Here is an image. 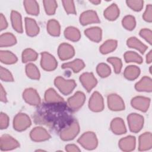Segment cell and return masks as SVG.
<instances>
[{
    "mask_svg": "<svg viewBox=\"0 0 152 152\" xmlns=\"http://www.w3.org/2000/svg\"><path fill=\"white\" fill-rule=\"evenodd\" d=\"M72 111L65 102H46L38 106L33 115L34 122L60 132L74 121Z\"/></svg>",
    "mask_w": 152,
    "mask_h": 152,
    "instance_id": "6da1fadb",
    "label": "cell"
},
{
    "mask_svg": "<svg viewBox=\"0 0 152 152\" xmlns=\"http://www.w3.org/2000/svg\"><path fill=\"white\" fill-rule=\"evenodd\" d=\"M80 126L78 122L74 121L68 126L62 129L60 132V137L62 140L69 141L73 140L79 133Z\"/></svg>",
    "mask_w": 152,
    "mask_h": 152,
    "instance_id": "7a4b0ae2",
    "label": "cell"
},
{
    "mask_svg": "<svg viewBox=\"0 0 152 152\" xmlns=\"http://www.w3.org/2000/svg\"><path fill=\"white\" fill-rule=\"evenodd\" d=\"M54 84L58 90L64 94H70L76 87L74 80H65L62 77H58L55 79Z\"/></svg>",
    "mask_w": 152,
    "mask_h": 152,
    "instance_id": "3957f363",
    "label": "cell"
},
{
    "mask_svg": "<svg viewBox=\"0 0 152 152\" xmlns=\"http://www.w3.org/2000/svg\"><path fill=\"white\" fill-rule=\"evenodd\" d=\"M78 142L87 150H93L97 146V139L93 132H84L77 140Z\"/></svg>",
    "mask_w": 152,
    "mask_h": 152,
    "instance_id": "277c9868",
    "label": "cell"
},
{
    "mask_svg": "<svg viewBox=\"0 0 152 152\" xmlns=\"http://www.w3.org/2000/svg\"><path fill=\"white\" fill-rule=\"evenodd\" d=\"M31 120L28 116L25 113H18L14 118L13 126L18 131H22L26 129L31 125Z\"/></svg>",
    "mask_w": 152,
    "mask_h": 152,
    "instance_id": "5b68a950",
    "label": "cell"
},
{
    "mask_svg": "<svg viewBox=\"0 0 152 152\" xmlns=\"http://www.w3.org/2000/svg\"><path fill=\"white\" fill-rule=\"evenodd\" d=\"M129 129L131 132H138L142 128L144 118L137 113H131L127 118Z\"/></svg>",
    "mask_w": 152,
    "mask_h": 152,
    "instance_id": "8992f818",
    "label": "cell"
},
{
    "mask_svg": "<svg viewBox=\"0 0 152 152\" xmlns=\"http://www.w3.org/2000/svg\"><path fill=\"white\" fill-rule=\"evenodd\" d=\"M40 65L43 69L50 71L56 69L58 63L53 56L48 52H44L41 53Z\"/></svg>",
    "mask_w": 152,
    "mask_h": 152,
    "instance_id": "52a82bcc",
    "label": "cell"
},
{
    "mask_svg": "<svg viewBox=\"0 0 152 152\" xmlns=\"http://www.w3.org/2000/svg\"><path fill=\"white\" fill-rule=\"evenodd\" d=\"M85 100V94L81 91H77L68 99L67 104L72 111L77 110L83 105Z\"/></svg>",
    "mask_w": 152,
    "mask_h": 152,
    "instance_id": "ba28073f",
    "label": "cell"
},
{
    "mask_svg": "<svg viewBox=\"0 0 152 152\" xmlns=\"http://www.w3.org/2000/svg\"><path fill=\"white\" fill-rule=\"evenodd\" d=\"M88 107L93 112H98L103 110L104 108L103 99L99 92L95 91L93 93L89 100Z\"/></svg>",
    "mask_w": 152,
    "mask_h": 152,
    "instance_id": "9c48e42d",
    "label": "cell"
},
{
    "mask_svg": "<svg viewBox=\"0 0 152 152\" xmlns=\"http://www.w3.org/2000/svg\"><path fill=\"white\" fill-rule=\"evenodd\" d=\"M107 104L109 108L114 111L124 110L125 103L122 99L116 94H111L107 97Z\"/></svg>",
    "mask_w": 152,
    "mask_h": 152,
    "instance_id": "30bf717a",
    "label": "cell"
},
{
    "mask_svg": "<svg viewBox=\"0 0 152 152\" xmlns=\"http://www.w3.org/2000/svg\"><path fill=\"white\" fill-rule=\"evenodd\" d=\"M24 100L29 104L38 106L40 103V98L36 90L28 88L24 90L23 94Z\"/></svg>",
    "mask_w": 152,
    "mask_h": 152,
    "instance_id": "8fae6325",
    "label": "cell"
},
{
    "mask_svg": "<svg viewBox=\"0 0 152 152\" xmlns=\"http://www.w3.org/2000/svg\"><path fill=\"white\" fill-rule=\"evenodd\" d=\"M80 82L88 92H90L97 84V79L91 72H84L80 77Z\"/></svg>",
    "mask_w": 152,
    "mask_h": 152,
    "instance_id": "7c38bea8",
    "label": "cell"
},
{
    "mask_svg": "<svg viewBox=\"0 0 152 152\" xmlns=\"http://www.w3.org/2000/svg\"><path fill=\"white\" fill-rule=\"evenodd\" d=\"M19 146L18 142L9 135L4 134L1 138V150L2 151L13 150Z\"/></svg>",
    "mask_w": 152,
    "mask_h": 152,
    "instance_id": "4fadbf2b",
    "label": "cell"
},
{
    "mask_svg": "<svg viewBox=\"0 0 152 152\" xmlns=\"http://www.w3.org/2000/svg\"><path fill=\"white\" fill-rule=\"evenodd\" d=\"M31 139L36 142H40L49 140L50 138V134L42 127H36L31 130L30 134Z\"/></svg>",
    "mask_w": 152,
    "mask_h": 152,
    "instance_id": "5bb4252c",
    "label": "cell"
},
{
    "mask_svg": "<svg viewBox=\"0 0 152 152\" xmlns=\"http://www.w3.org/2000/svg\"><path fill=\"white\" fill-rule=\"evenodd\" d=\"M131 103L134 108L145 112L148 109L150 103V99L145 97L137 96L132 99Z\"/></svg>",
    "mask_w": 152,
    "mask_h": 152,
    "instance_id": "9a60e30c",
    "label": "cell"
},
{
    "mask_svg": "<svg viewBox=\"0 0 152 152\" xmlns=\"http://www.w3.org/2000/svg\"><path fill=\"white\" fill-rule=\"evenodd\" d=\"M80 22L83 26L91 23H100V20L96 11L88 10L83 12L80 17Z\"/></svg>",
    "mask_w": 152,
    "mask_h": 152,
    "instance_id": "2e32d148",
    "label": "cell"
},
{
    "mask_svg": "<svg viewBox=\"0 0 152 152\" xmlns=\"http://www.w3.org/2000/svg\"><path fill=\"white\" fill-rule=\"evenodd\" d=\"M58 53L61 60H66L72 58L75 53L74 48L69 44L63 43L61 44L58 49Z\"/></svg>",
    "mask_w": 152,
    "mask_h": 152,
    "instance_id": "e0dca14e",
    "label": "cell"
},
{
    "mask_svg": "<svg viewBox=\"0 0 152 152\" xmlns=\"http://www.w3.org/2000/svg\"><path fill=\"white\" fill-rule=\"evenodd\" d=\"M152 147V136L150 132H145L139 137L138 150L145 151L150 150Z\"/></svg>",
    "mask_w": 152,
    "mask_h": 152,
    "instance_id": "ac0fdd59",
    "label": "cell"
},
{
    "mask_svg": "<svg viewBox=\"0 0 152 152\" xmlns=\"http://www.w3.org/2000/svg\"><path fill=\"white\" fill-rule=\"evenodd\" d=\"M119 146L124 151H130L135 147V138L133 136H127L120 140Z\"/></svg>",
    "mask_w": 152,
    "mask_h": 152,
    "instance_id": "d6986e66",
    "label": "cell"
},
{
    "mask_svg": "<svg viewBox=\"0 0 152 152\" xmlns=\"http://www.w3.org/2000/svg\"><path fill=\"white\" fill-rule=\"evenodd\" d=\"M110 129L114 134L118 135L125 134L126 132L124 122L120 118H115L112 121Z\"/></svg>",
    "mask_w": 152,
    "mask_h": 152,
    "instance_id": "ffe728a7",
    "label": "cell"
},
{
    "mask_svg": "<svg viewBox=\"0 0 152 152\" xmlns=\"http://www.w3.org/2000/svg\"><path fill=\"white\" fill-rule=\"evenodd\" d=\"M25 26L27 34L30 36H34L39 32V27L36 21L31 18H25Z\"/></svg>",
    "mask_w": 152,
    "mask_h": 152,
    "instance_id": "44dd1931",
    "label": "cell"
},
{
    "mask_svg": "<svg viewBox=\"0 0 152 152\" xmlns=\"http://www.w3.org/2000/svg\"><path fill=\"white\" fill-rule=\"evenodd\" d=\"M135 88L139 91H148L151 92L152 90L151 79L147 76L142 77L140 81L136 83Z\"/></svg>",
    "mask_w": 152,
    "mask_h": 152,
    "instance_id": "7402d4cb",
    "label": "cell"
},
{
    "mask_svg": "<svg viewBox=\"0 0 152 152\" xmlns=\"http://www.w3.org/2000/svg\"><path fill=\"white\" fill-rule=\"evenodd\" d=\"M102 30L98 27H91L84 31L85 35L92 41L99 42L102 39Z\"/></svg>",
    "mask_w": 152,
    "mask_h": 152,
    "instance_id": "603a6c76",
    "label": "cell"
},
{
    "mask_svg": "<svg viewBox=\"0 0 152 152\" xmlns=\"http://www.w3.org/2000/svg\"><path fill=\"white\" fill-rule=\"evenodd\" d=\"M126 44L129 48L135 49L140 51V52L141 53H144L147 49V46L135 37H131L129 38L127 40Z\"/></svg>",
    "mask_w": 152,
    "mask_h": 152,
    "instance_id": "cb8c5ba5",
    "label": "cell"
},
{
    "mask_svg": "<svg viewBox=\"0 0 152 152\" xmlns=\"http://www.w3.org/2000/svg\"><path fill=\"white\" fill-rule=\"evenodd\" d=\"M84 66L85 64L83 60L80 59H76L72 62L63 64L61 66V68L63 69L70 68L74 72H78L80 71L83 69Z\"/></svg>",
    "mask_w": 152,
    "mask_h": 152,
    "instance_id": "d4e9b609",
    "label": "cell"
},
{
    "mask_svg": "<svg viewBox=\"0 0 152 152\" xmlns=\"http://www.w3.org/2000/svg\"><path fill=\"white\" fill-rule=\"evenodd\" d=\"M11 20L14 29L17 32L21 33L23 32V26L20 14L15 11H12L11 14Z\"/></svg>",
    "mask_w": 152,
    "mask_h": 152,
    "instance_id": "484cf974",
    "label": "cell"
},
{
    "mask_svg": "<svg viewBox=\"0 0 152 152\" xmlns=\"http://www.w3.org/2000/svg\"><path fill=\"white\" fill-rule=\"evenodd\" d=\"M119 15V10L115 4H111L104 11V17L110 21L116 20Z\"/></svg>",
    "mask_w": 152,
    "mask_h": 152,
    "instance_id": "4316f807",
    "label": "cell"
},
{
    "mask_svg": "<svg viewBox=\"0 0 152 152\" xmlns=\"http://www.w3.org/2000/svg\"><path fill=\"white\" fill-rule=\"evenodd\" d=\"M45 99L48 103H56L64 102V99L60 96L53 88L48 89L45 94Z\"/></svg>",
    "mask_w": 152,
    "mask_h": 152,
    "instance_id": "83f0119b",
    "label": "cell"
},
{
    "mask_svg": "<svg viewBox=\"0 0 152 152\" xmlns=\"http://www.w3.org/2000/svg\"><path fill=\"white\" fill-rule=\"evenodd\" d=\"M17 42L15 37L11 33H5L1 35L0 37V46H10L15 45Z\"/></svg>",
    "mask_w": 152,
    "mask_h": 152,
    "instance_id": "f1b7e54d",
    "label": "cell"
},
{
    "mask_svg": "<svg viewBox=\"0 0 152 152\" xmlns=\"http://www.w3.org/2000/svg\"><path fill=\"white\" fill-rule=\"evenodd\" d=\"M64 35L67 39L74 42L79 40L81 37L80 31L74 27H68L66 28L64 31Z\"/></svg>",
    "mask_w": 152,
    "mask_h": 152,
    "instance_id": "f546056e",
    "label": "cell"
},
{
    "mask_svg": "<svg viewBox=\"0 0 152 152\" xmlns=\"http://www.w3.org/2000/svg\"><path fill=\"white\" fill-rule=\"evenodd\" d=\"M0 60L4 64H12L17 61V58L11 52L1 50L0 52Z\"/></svg>",
    "mask_w": 152,
    "mask_h": 152,
    "instance_id": "4dcf8cb0",
    "label": "cell"
},
{
    "mask_svg": "<svg viewBox=\"0 0 152 152\" xmlns=\"http://www.w3.org/2000/svg\"><path fill=\"white\" fill-rule=\"evenodd\" d=\"M140 74V68L135 65H130L127 66L124 71L125 77L129 80H134L136 79Z\"/></svg>",
    "mask_w": 152,
    "mask_h": 152,
    "instance_id": "1f68e13d",
    "label": "cell"
},
{
    "mask_svg": "<svg viewBox=\"0 0 152 152\" xmlns=\"http://www.w3.org/2000/svg\"><path fill=\"white\" fill-rule=\"evenodd\" d=\"M48 32L52 36H58L60 34V25L58 21L55 20H50L47 24Z\"/></svg>",
    "mask_w": 152,
    "mask_h": 152,
    "instance_id": "d6a6232c",
    "label": "cell"
},
{
    "mask_svg": "<svg viewBox=\"0 0 152 152\" xmlns=\"http://www.w3.org/2000/svg\"><path fill=\"white\" fill-rule=\"evenodd\" d=\"M24 7L27 12L31 15H36L39 12V7L36 1H24Z\"/></svg>",
    "mask_w": 152,
    "mask_h": 152,
    "instance_id": "836d02e7",
    "label": "cell"
},
{
    "mask_svg": "<svg viewBox=\"0 0 152 152\" xmlns=\"http://www.w3.org/2000/svg\"><path fill=\"white\" fill-rule=\"evenodd\" d=\"M117 44V41L115 40H108L101 45L100 47V51L103 54L110 53L116 48Z\"/></svg>",
    "mask_w": 152,
    "mask_h": 152,
    "instance_id": "e575fe53",
    "label": "cell"
},
{
    "mask_svg": "<svg viewBox=\"0 0 152 152\" xmlns=\"http://www.w3.org/2000/svg\"><path fill=\"white\" fill-rule=\"evenodd\" d=\"M26 72L27 75L31 79L38 80L40 78V72L38 68L32 63H29L26 65Z\"/></svg>",
    "mask_w": 152,
    "mask_h": 152,
    "instance_id": "d590c367",
    "label": "cell"
},
{
    "mask_svg": "<svg viewBox=\"0 0 152 152\" xmlns=\"http://www.w3.org/2000/svg\"><path fill=\"white\" fill-rule=\"evenodd\" d=\"M38 56L37 53L31 49H26L22 53V61L23 63L34 61L37 59Z\"/></svg>",
    "mask_w": 152,
    "mask_h": 152,
    "instance_id": "8d00e7d4",
    "label": "cell"
},
{
    "mask_svg": "<svg viewBox=\"0 0 152 152\" xmlns=\"http://www.w3.org/2000/svg\"><path fill=\"white\" fill-rule=\"evenodd\" d=\"M124 59L126 62H135L141 64L142 62V58L136 52L128 51L125 53Z\"/></svg>",
    "mask_w": 152,
    "mask_h": 152,
    "instance_id": "74e56055",
    "label": "cell"
},
{
    "mask_svg": "<svg viewBox=\"0 0 152 152\" xmlns=\"http://www.w3.org/2000/svg\"><path fill=\"white\" fill-rule=\"evenodd\" d=\"M122 24L125 29L128 30H132L135 27L136 22L134 17L132 15H126L123 18Z\"/></svg>",
    "mask_w": 152,
    "mask_h": 152,
    "instance_id": "f35d334b",
    "label": "cell"
},
{
    "mask_svg": "<svg viewBox=\"0 0 152 152\" xmlns=\"http://www.w3.org/2000/svg\"><path fill=\"white\" fill-rule=\"evenodd\" d=\"M45 11L48 15H53L55 14L57 8V2L56 1H43Z\"/></svg>",
    "mask_w": 152,
    "mask_h": 152,
    "instance_id": "ab89813d",
    "label": "cell"
},
{
    "mask_svg": "<svg viewBox=\"0 0 152 152\" xmlns=\"http://www.w3.org/2000/svg\"><path fill=\"white\" fill-rule=\"evenodd\" d=\"M96 71L97 74L101 77H103V78L108 77L111 73V70L110 67L104 63L99 64L97 66Z\"/></svg>",
    "mask_w": 152,
    "mask_h": 152,
    "instance_id": "60d3db41",
    "label": "cell"
},
{
    "mask_svg": "<svg viewBox=\"0 0 152 152\" xmlns=\"http://www.w3.org/2000/svg\"><path fill=\"white\" fill-rule=\"evenodd\" d=\"M107 61L113 65L115 73L118 74L121 72L122 66V63L121 59L116 57H110L107 58Z\"/></svg>",
    "mask_w": 152,
    "mask_h": 152,
    "instance_id": "b9f144b4",
    "label": "cell"
},
{
    "mask_svg": "<svg viewBox=\"0 0 152 152\" xmlns=\"http://www.w3.org/2000/svg\"><path fill=\"white\" fill-rule=\"evenodd\" d=\"M1 79L5 81H13L14 78L11 72L7 69L1 66L0 68Z\"/></svg>",
    "mask_w": 152,
    "mask_h": 152,
    "instance_id": "7bdbcfd3",
    "label": "cell"
},
{
    "mask_svg": "<svg viewBox=\"0 0 152 152\" xmlns=\"http://www.w3.org/2000/svg\"><path fill=\"white\" fill-rule=\"evenodd\" d=\"M128 6L135 11H141L143 7V1H126Z\"/></svg>",
    "mask_w": 152,
    "mask_h": 152,
    "instance_id": "ee69618b",
    "label": "cell"
},
{
    "mask_svg": "<svg viewBox=\"0 0 152 152\" xmlns=\"http://www.w3.org/2000/svg\"><path fill=\"white\" fill-rule=\"evenodd\" d=\"M62 4H63V5H64L65 11L68 14H75L76 13L74 1H62Z\"/></svg>",
    "mask_w": 152,
    "mask_h": 152,
    "instance_id": "f6af8a7d",
    "label": "cell"
},
{
    "mask_svg": "<svg viewBox=\"0 0 152 152\" xmlns=\"http://www.w3.org/2000/svg\"><path fill=\"white\" fill-rule=\"evenodd\" d=\"M140 35L143 37L147 42L151 45L152 40V32L151 30L148 28H143L140 30Z\"/></svg>",
    "mask_w": 152,
    "mask_h": 152,
    "instance_id": "bcb514c9",
    "label": "cell"
},
{
    "mask_svg": "<svg viewBox=\"0 0 152 152\" xmlns=\"http://www.w3.org/2000/svg\"><path fill=\"white\" fill-rule=\"evenodd\" d=\"M142 17L144 20L147 22L151 23L152 21V6L151 4L147 5Z\"/></svg>",
    "mask_w": 152,
    "mask_h": 152,
    "instance_id": "7dc6e473",
    "label": "cell"
},
{
    "mask_svg": "<svg viewBox=\"0 0 152 152\" xmlns=\"http://www.w3.org/2000/svg\"><path fill=\"white\" fill-rule=\"evenodd\" d=\"M9 124L8 116L4 113H1L0 115V128L1 129H5L8 127Z\"/></svg>",
    "mask_w": 152,
    "mask_h": 152,
    "instance_id": "c3c4849f",
    "label": "cell"
},
{
    "mask_svg": "<svg viewBox=\"0 0 152 152\" xmlns=\"http://www.w3.org/2000/svg\"><path fill=\"white\" fill-rule=\"evenodd\" d=\"M66 151L68 152H77L80 151V149L74 144H68L65 146Z\"/></svg>",
    "mask_w": 152,
    "mask_h": 152,
    "instance_id": "681fc988",
    "label": "cell"
},
{
    "mask_svg": "<svg viewBox=\"0 0 152 152\" xmlns=\"http://www.w3.org/2000/svg\"><path fill=\"white\" fill-rule=\"evenodd\" d=\"M8 26V23L7 21L4 16L2 14H1L0 15V28L1 30H4Z\"/></svg>",
    "mask_w": 152,
    "mask_h": 152,
    "instance_id": "f907efd6",
    "label": "cell"
},
{
    "mask_svg": "<svg viewBox=\"0 0 152 152\" xmlns=\"http://www.w3.org/2000/svg\"><path fill=\"white\" fill-rule=\"evenodd\" d=\"M0 98H1V100L3 102H7V97H6V93L2 87V85H1V91H0Z\"/></svg>",
    "mask_w": 152,
    "mask_h": 152,
    "instance_id": "816d5d0a",
    "label": "cell"
},
{
    "mask_svg": "<svg viewBox=\"0 0 152 152\" xmlns=\"http://www.w3.org/2000/svg\"><path fill=\"white\" fill-rule=\"evenodd\" d=\"M151 53H152V52H151V50H150L146 56V61H147V63H148V64L151 62V60H152V54Z\"/></svg>",
    "mask_w": 152,
    "mask_h": 152,
    "instance_id": "f5cc1de1",
    "label": "cell"
},
{
    "mask_svg": "<svg viewBox=\"0 0 152 152\" xmlns=\"http://www.w3.org/2000/svg\"><path fill=\"white\" fill-rule=\"evenodd\" d=\"M90 2L95 4V5H97V4L100 3V1H90Z\"/></svg>",
    "mask_w": 152,
    "mask_h": 152,
    "instance_id": "db71d44e",
    "label": "cell"
}]
</instances>
